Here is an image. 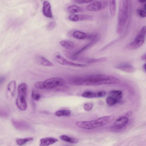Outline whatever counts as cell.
I'll return each mask as SVG.
<instances>
[{
  "instance_id": "obj_1",
  "label": "cell",
  "mask_w": 146,
  "mask_h": 146,
  "mask_svg": "<svg viewBox=\"0 0 146 146\" xmlns=\"http://www.w3.org/2000/svg\"><path fill=\"white\" fill-rule=\"evenodd\" d=\"M74 82L78 85L99 86L119 84L120 80L113 76L99 74L76 78Z\"/></svg>"
},
{
  "instance_id": "obj_2",
  "label": "cell",
  "mask_w": 146,
  "mask_h": 146,
  "mask_svg": "<svg viewBox=\"0 0 146 146\" xmlns=\"http://www.w3.org/2000/svg\"><path fill=\"white\" fill-rule=\"evenodd\" d=\"M131 11L130 1H119L117 28V32L118 34H122L124 31L129 19Z\"/></svg>"
},
{
  "instance_id": "obj_3",
  "label": "cell",
  "mask_w": 146,
  "mask_h": 146,
  "mask_svg": "<svg viewBox=\"0 0 146 146\" xmlns=\"http://www.w3.org/2000/svg\"><path fill=\"white\" fill-rule=\"evenodd\" d=\"M114 117V115L105 116L94 120L77 122L76 124L80 128L91 129L105 125L111 122Z\"/></svg>"
},
{
  "instance_id": "obj_4",
  "label": "cell",
  "mask_w": 146,
  "mask_h": 146,
  "mask_svg": "<svg viewBox=\"0 0 146 146\" xmlns=\"http://www.w3.org/2000/svg\"><path fill=\"white\" fill-rule=\"evenodd\" d=\"M146 35V26L142 27L138 35L133 41L130 43L127 48L129 49H137L143 44Z\"/></svg>"
},
{
  "instance_id": "obj_5",
  "label": "cell",
  "mask_w": 146,
  "mask_h": 146,
  "mask_svg": "<svg viewBox=\"0 0 146 146\" xmlns=\"http://www.w3.org/2000/svg\"><path fill=\"white\" fill-rule=\"evenodd\" d=\"M65 81L58 77H53L48 79L42 82L43 89H49L64 85Z\"/></svg>"
},
{
  "instance_id": "obj_6",
  "label": "cell",
  "mask_w": 146,
  "mask_h": 146,
  "mask_svg": "<svg viewBox=\"0 0 146 146\" xmlns=\"http://www.w3.org/2000/svg\"><path fill=\"white\" fill-rule=\"evenodd\" d=\"M107 0H97L94 1L86 7V9L90 11H97L106 8L109 2Z\"/></svg>"
},
{
  "instance_id": "obj_7",
  "label": "cell",
  "mask_w": 146,
  "mask_h": 146,
  "mask_svg": "<svg viewBox=\"0 0 146 146\" xmlns=\"http://www.w3.org/2000/svg\"><path fill=\"white\" fill-rule=\"evenodd\" d=\"M74 37L80 39H88L92 40L97 38L99 36L97 34H88L80 31H75L72 33Z\"/></svg>"
},
{
  "instance_id": "obj_8",
  "label": "cell",
  "mask_w": 146,
  "mask_h": 146,
  "mask_svg": "<svg viewBox=\"0 0 146 146\" xmlns=\"http://www.w3.org/2000/svg\"><path fill=\"white\" fill-rule=\"evenodd\" d=\"M129 121L128 118L125 116H121L118 118L115 122L112 128L115 130H120L124 128Z\"/></svg>"
},
{
  "instance_id": "obj_9",
  "label": "cell",
  "mask_w": 146,
  "mask_h": 146,
  "mask_svg": "<svg viewBox=\"0 0 146 146\" xmlns=\"http://www.w3.org/2000/svg\"><path fill=\"white\" fill-rule=\"evenodd\" d=\"M56 59L59 63L63 65L78 67H85L87 66L85 64L76 63L69 61L59 55L56 56Z\"/></svg>"
},
{
  "instance_id": "obj_10",
  "label": "cell",
  "mask_w": 146,
  "mask_h": 146,
  "mask_svg": "<svg viewBox=\"0 0 146 146\" xmlns=\"http://www.w3.org/2000/svg\"><path fill=\"white\" fill-rule=\"evenodd\" d=\"M68 19L73 22H77L82 21L90 20L92 17L86 14H72L68 16Z\"/></svg>"
},
{
  "instance_id": "obj_11",
  "label": "cell",
  "mask_w": 146,
  "mask_h": 146,
  "mask_svg": "<svg viewBox=\"0 0 146 146\" xmlns=\"http://www.w3.org/2000/svg\"><path fill=\"white\" fill-rule=\"evenodd\" d=\"M107 60V58L106 57H102L98 58H89L79 56L78 60L88 63H94L104 62Z\"/></svg>"
},
{
  "instance_id": "obj_12",
  "label": "cell",
  "mask_w": 146,
  "mask_h": 146,
  "mask_svg": "<svg viewBox=\"0 0 146 146\" xmlns=\"http://www.w3.org/2000/svg\"><path fill=\"white\" fill-rule=\"evenodd\" d=\"M25 97L18 96L16 100V104L20 110L25 111L27 108V105Z\"/></svg>"
},
{
  "instance_id": "obj_13",
  "label": "cell",
  "mask_w": 146,
  "mask_h": 146,
  "mask_svg": "<svg viewBox=\"0 0 146 146\" xmlns=\"http://www.w3.org/2000/svg\"><path fill=\"white\" fill-rule=\"evenodd\" d=\"M99 36L97 38L91 40L90 42L84 46L83 47L78 50V51L73 54L72 56H78L79 54L82 53L86 50L89 49L94 44H96L100 39Z\"/></svg>"
},
{
  "instance_id": "obj_14",
  "label": "cell",
  "mask_w": 146,
  "mask_h": 146,
  "mask_svg": "<svg viewBox=\"0 0 146 146\" xmlns=\"http://www.w3.org/2000/svg\"><path fill=\"white\" fill-rule=\"evenodd\" d=\"M42 13L45 16L50 18L52 17L50 4L47 1H44L43 3Z\"/></svg>"
},
{
  "instance_id": "obj_15",
  "label": "cell",
  "mask_w": 146,
  "mask_h": 146,
  "mask_svg": "<svg viewBox=\"0 0 146 146\" xmlns=\"http://www.w3.org/2000/svg\"><path fill=\"white\" fill-rule=\"evenodd\" d=\"M58 140L52 137H45L40 139V146H49L58 141Z\"/></svg>"
},
{
  "instance_id": "obj_16",
  "label": "cell",
  "mask_w": 146,
  "mask_h": 146,
  "mask_svg": "<svg viewBox=\"0 0 146 146\" xmlns=\"http://www.w3.org/2000/svg\"><path fill=\"white\" fill-rule=\"evenodd\" d=\"M16 87V83L15 80L10 82L8 84L7 86V95L8 97L11 98L14 95Z\"/></svg>"
},
{
  "instance_id": "obj_17",
  "label": "cell",
  "mask_w": 146,
  "mask_h": 146,
  "mask_svg": "<svg viewBox=\"0 0 146 146\" xmlns=\"http://www.w3.org/2000/svg\"><path fill=\"white\" fill-rule=\"evenodd\" d=\"M27 86L25 83L20 84L18 88V96L26 97L27 93Z\"/></svg>"
},
{
  "instance_id": "obj_18",
  "label": "cell",
  "mask_w": 146,
  "mask_h": 146,
  "mask_svg": "<svg viewBox=\"0 0 146 146\" xmlns=\"http://www.w3.org/2000/svg\"><path fill=\"white\" fill-rule=\"evenodd\" d=\"M36 59L37 61L40 64L47 66H53V64L42 56H37Z\"/></svg>"
},
{
  "instance_id": "obj_19",
  "label": "cell",
  "mask_w": 146,
  "mask_h": 146,
  "mask_svg": "<svg viewBox=\"0 0 146 146\" xmlns=\"http://www.w3.org/2000/svg\"><path fill=\"white\" fill-rule=\"evenodd\" d=\"M117 68L125 72L129 73L133 72L135 71V68L127 64L119 65L117 66Z\"/></svg>"
},
{
  "instance_id": "obj_20",
  "label": "cell",
  "mask_w": 146,
  "mask_h": 146,
  "mask_svg": "<svg viewBox=\"0 0 146 146\" xmlns=\"http://www.w3.org/2000/svg\"><path fill=\"white\" fill-rule=\"evenodd\" d=\"M60 44L63 47L68 50H71L74 48L75 45L72 42L67 40H63L60 42Z\"/></svg>"
},
{
  "instance_id": "obj_21",
  "label": "cell",
  "mask_w": 146,
  "mask_h": 146,
  "mask_svg": "<svg viewBox=\"0 0 146 146\" xmlns=\"http://www.w3.org/2000/svg\"><path fill=\"white\" fill-rule=\"evenodd\" d=\"M68 11L72 13L82 12L84 11V9L82 7L75 5H72L68 6L67 8Z\"/></svg>"
},
{
  "instance_id": "obj_22",
  "label": "cell",
  "mask_w": 146,
  "mask_h": 146,
  "mask_svg": "<svg viewBox=\"0 0 146 146\" xmlns=\"http://www.w3.org/2000/svg\"><path fill=\"white\" fill-rule=\"evenodd\" d=\"M108 1L110 15L111 16L113 17L116 13V1L109 0Z\"/></svg>"
},
{
  "instance_id": "obj_23",
  "label": "cell",
  "mask_w": 146,
  "mask_h": 146,
  "mask_svg": "<svg viewBox=\"0 0 146 146\" xmlns=\"http://www.w3.org/2000/svg\"><path fill=\"white\" fill-rule=\"evenodd\" d=\"M60 138L63 141L73 144L79 142L78 139L71 138L65 135L60 136Z\"/></svg>"
},
{
  "instance_id": "obj_24",
  "label": "cell",
  "mask_w": 146,
  "mask_h": 146,
  "mask_svg": "<svg viewBox=\"0 0 146 146\" xmlns=\"http://www.w3.org/2000/svg\"><path fill=\"white\" fill-rule=\"evenodd\" d=\"M71 114L70 110L67 109H61L57 111L55 113V115L58 117L69 116Z\"/></svg>"
},
{
  "instance_id": "obj_25",
  "label": "cell",
  "mask_w": 146,
  "mask_h": 146,
  "mask_svg": "<svg viewBox=\"0 0 146 146\" xmlns=\"http://www.w3.org/2000/svg\"><path fill=\"white\" fill-rule=\"evenodd\" d=\"M110 95L114 97L120 101L123 96L122 92L119 90H112L110 92Z\"/></svg>"
},
{
  "instance_id": "obj_26",
  "label": "cell",
  "mask_w": 146,
  "mask_h": 146,
  "mask_svg": "<svg viewBox=\"0 0 146 146\" xmlns=\"http://www.w3.org/2000/svg\"><path fill=\"white\" fill-rule=\"evenodd\" d=\"M33 139L32 137H29L23 139L17 138L16 140L17 144L19 146H21L27 143L32 141Z\"/></svg>"
},
{
  "instance_id": "obj_27",
  "label": "cell",
  "mask_w": 146,
  "mask_h": 146,
  "mask_svg": "<svg viewBox=\"0 0 146 146\" xmlns=\"http://www.w3.org/2000/svg\"><path fill=\"white\" fill-rule=\"evenodd\" d=\"M119 101L115 98L110 95L108 96L106 99L107 103L110 106H114Z\"/></svg>"
},
{
  "instance_id": "obj_28",
  "label": "cell",
  "mask_w": 146,
  "mask_h": 146,
  "mask_svg": "<svg viewBox=\"0 0 146 146\" xmlns=\"http://www.w3.org/2000/svg\"><path fill=\"white\" fill-rule=\"evenodd\" d=\"M81 96L84 98H96V93L91 91H86L82 93Z\"/></svg>"
},
{
  "instance_id": "obj_29",
  "label": "cell",
  "mask_w": 146,
  "mask_h": 146,
  "mask_svg": "<svg viewBox=\"0 0 146 146\" xmlns=\"http://www.w3.org/2000/svg\"><path fill=\"white\" fill-rule=\"evenodd\" d=\"M93 106V104L92 102H88L84 104L83 108L85 111H89L92 110Z\"/></svg>"
},
{
  "instance_id": "obj_30",
  "label": "cell",
  "mask_w": 146,
  "mask_h": 146,
  "mask_svg": "<svg viewBox=\"0 0 146 146\" xmlns=\"http://www.w3.org/2000/svg\"><path fill=\"white\" fill-rule=\"evenodd\" d=\"M31 96L33 100L37 101L39 100L41 98V95L39 94L36 93L34 91L32 92Z\"/></svg>"
},
{
  "instance_id": "obj_31",
  "label": "cell",
  "mask_w": 146,
  "mask_h": 146,
  "mask_svg": "<svg viewBox=\"0 0 146 146\" xmlns=\"http://www.w3.org/2000/svg\"><path fill=\"white\" fill-rule=\"evenodd\" d=\"M137 14L140 17L145 18L146 17V12L141 9H138L137 10Z\"/></svg>"
},
{
  "instance_id": "obj_32",
  "label": "cell",
  "mask_w": 146,
  "mask_h": 146,
  "mask_svg": "<svg viewBox=\"0 0 146 146\" xmlns=\"http://www.w3.org/2000/svg\"><path fill=\"white\" fill-rule=\"evenodd\" d=\"M106 92L104 91H100L96 93V98H101L105 96Z\"/></svg>"
},
{
  "instance_id": "obj_33",
  "label": "cell",
  "mask_w": 146,
  "mask_h": 146,
  "mask_svg": "<svg viewBox=\"0 0 146 146\" xmlns=\"http://www.w3.org/2000/svg\"><path fill=\"white\" fill-rule=\"evenodd\" d=\"M56 25V23L54 22H51L48 24L47 28L49 30H52L55 27Z\"/></svg>"
},
{
  "instance_id": "obj_34",
  "label": "cell",
  "mask_w": 146,
  "mask_h": 146,
  "mask_svg": "<svg viewBox=\"0 0 146 146\" xmlns=\"http://www.w3.org/2000/svg\"><path fill=\"white\" fill-rule=\"evenodd\" d=\"M94 1L93 0H75L74 1L76 3H91L93 2Z\"/></svg>"
},
{
  "instance_id": "obj_35",
  "label": "cell",
  "mask_w": 146,
  "mask_h": 146,
  "mask_svg": "<svg viewBox=\"0 0 146 146\" xmlns=\"http://www.w3.org/2000/svg\"><path fill=\"white\" fill-rule=\"evenodd\" d=\"M35 87L37 88L43 89L42 86V82H37L35 84Z\"/></svg>"
},
{
  "instance_id": "obj_36",
  "label": "cell",
  "mask_w": 146,
  "mask_h": 146,
  "mask_svg": "<svg viewBox=\"0 0 146 146\" xmlns=\"http://www.w3.org/2000/svg\"><path fill=\"white\" fill-rule=\"evenodd\" d=\"M132 113V112H131V111H129L128 112H127L125 114V115L126 116H130L131 115Z\"/></svg>"
},
{
  "instance_id": "obj_37",
  "label": "cell",
  "mask_w": 146,
  "mask_h": 146,
  "mask_svg": "<svg viewBox=\"0 0 146 146\" xmlns=\"http://www.w3.org/2000/svg\"><path fill=\"white\" fill-rule=\"evenodd\" d=\"M5 78L3 76H2L0 78V84H1L5 80Z\"/></svg>"
},
{
  "instance_id": "obj_38",
  "label": "cell",
  "mask_w": 146,
  "mask_h": 146,
  "mask_svg": "<svg viewBox=\"0 0 146 146\" xmlns=\"http://www.w3.org/2000/svg\"><path fill=\"white\" fill-rule=\"evenodd\" d=\"M141 58L143 60H146V53L142 56Z\"/></svg>"
},
{
  "instance_id": "obj_39",
  "label": "cell",
  "mask_w": 146,
  "mask_h": 146,
  "mask_svg": "<svg viewBox=\"0 0 146 146\" xmlns=\"http://www.w3.org/2000/svg\"><path fill=\"white\" fill-rule=\"evenodd\" d=\"M138 1L140 3H146V0H138Z\"/></svg>"
},
{
  "instance_id": "obj_40",
  "label": "cell",
  "mask_w": 146,
  "mask_h": 146,
  "mask_svg": "<svg viewBox=\"0 0 146 146\" xmlns=\"http://www.w3.org/2000/svg\"><path fill=\"white\" fill-rule=\"evenodd\" d=\"M143 68L144 70L146 71V63L144 64L143 66Z\"/></svg>"
},
{
  "instance_id": "obj_41",
  "label": "cell",
  "mask_w": 146,
  "mask_h": 146,
  "mask_svg": "<svg viewBox=\"0 0 146 146\" xmlns=\"http://www.w3.org/2000/svg\"><path fill=\"white\" fill-rule=\"evenodd\" d=\"M144 7H145V10H146V3Z\"/></svg>"
}]
</instances>
